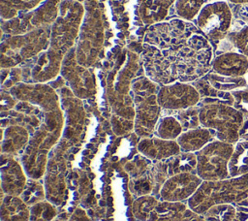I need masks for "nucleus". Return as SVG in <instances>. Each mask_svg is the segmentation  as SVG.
Wrapping results in <instances>:
<instances>
[{
  "label": "nucleus",
  "mask_w": 248,
  "mask_h": 221,
  "mask_svg": "<svg viewBox=\"0 0 248 221\" xmlns=\"http://www.w3.org/2000/svg\"><path fill=\"white\" fill-rule=\"evenodd\" d=\"M60 75L78 99H88L96 94V79L92 68L81 66L76 57L75 47L64 56Z\"/></svg>",
  "instance_id": "9b49d317"
},
{
  "label": "nucleus",
  "mask_w": 248,
  "mask_h": 221,
  "mask_svg": "<svg viewBox=\"0 0 248 221\" xmlns=\"http://www.w3.org/2000/svg\"><path fill=\"white\" fill-rule=\"evenodd\" d=\"M63 157L56 153L55 157L48 160L45 173V188L46 200L59 205L64 198V163Z\"/></svg>",
  "instance_id": "dca6fc26"
},
{
  "label": "nucleus",
  "mask_w": 248,
  "mask_h": 221,
  "mask_svg": "<svg viewBox=\"0 0 248 221\" xmlns=\"http://www.w3.org/2000/svg\"><path fill=\"white\" fill-rule=\"evenodd\" d=\"M232 16L235 20L241 21L244 24H248V4L236 5L233 10H232Z\"/></svg>",
  "instance_id": "58836bf2"
},
{
  "label": "nucleus",
  "mask_w": 248,
  "mask_h": 221,
  "mask_svg": "<svg viewBox=\"0 0 248 221\" xmlns=\"http://www.w3.org/2000/svg\"><path fill=\"white\" fill-rule=\"evenodd\" d=\"M215 134L210 129L204 127H197L194 129L183 131L176 139L181 152L196 153L203 148L207 143L212 142Z\"/></svg>",
  "instance_id": "aec40b11"
},
{
  "label": "nucleus",
  "mask_w": 248,
  "mask_h": 221,
  "mask_svg": "<svg viewBox=\"0 0 248 221\" xmlns=\"http://www.w3.org/2000/svg\"><path fill=\"white\" fill-rule=\"evenodd\" d=\"M233 143L213 140L196 152V174L203 181H217L230 177L229 163L233 154Z\"/></svg>",
  "instance_id": "6e6552de"
},
{
  "label": "nucleus",
  "mask_w": 248,
  "mask_h": 221,
  "mask_svg": "<svg viewBox=\"0 0 248 221\" xmlns=\"http://www.w3.org/2000/svg\"><path fill=\"white\" fill-rule=\"evenodd\" d=\"M176 0H138V13L144 24L152 25L164 21L170 7Z\"/></svg>",
  "instance_id": "412c9836"
},
{
  "label": "nucleus",
  "mask_w": 248,
  "mask_h": 221,
  "mask_svg": "<svg viewBox=\"0 0 248 221\" xmlns=\"http://www.w3.org/2000/svg\"><path fill=\"white\" fill-rule=\"evenodd\" d=\"M151 164V160L140 154L128 162L124 169L132 178H136L144 175L148 172Z\"/></svg>",
  "instance_id": "f704fd0d"
},
{
  "label": "nucleus",
  "mask_w": 248,
  "mask_h": 221,
  "mask_svg": "<svg viewBox=\"0 0 248 221\" xmlns=\"http://www.w3.org/2000/svg\"><path fill=\"white\" fill-rule=\"evenodd\" d=\"M202 215L211 217L217 221H233L236 215V207L232 204L217 205L210 207Z\"/></svg>",
  "instance_id": "72a5a7b5"
},
{
  "label": "nucleus",
  "mask_w": 248,
  "mask_h": 221,
  "mask_svg": "<svg viewBox=\"0 0 248 221\" xmlns=\"http://www.w3.org/2000/svg\"><path fill=\"white\" fill-rule=\"evenodd\" d=\"M84 5L75 0H62L59 13L51 25V47L67 53L77 44L84 16Z\"/></svg>",
  "instance_id": "0eeeda50"
},
{
  "label": "nucleus",
  "mask_w": 248,
  "mask_h": 221,
  "mask_svg": "<svg viewBox=\"0 0 248 221\" xmlns=\"http://www.w3.org/2000/svg\"><path fill=\"white\" fill-rule=\"evenodd\" d=\"M159 84L146 76L135 79L131 84V92L135 106L134 131L140 138L152 137L160 119L161 107L157 101Z\"/></svg>",
  "instance_id": "39448f33"
},
{
  "label": "nucleus",
  "mask_w": 248,
  "mask_h": 221,
  "mask_svg": "<svg viewBox=\"0 0 248 221\" xmlns=\"http://www.w3.org/2000/svg\"><path fill=\"white\" fill-rule=\"evenodd\" d=\"M28 175L20 163L15 156L1 154V194L20 196Z\"/></svg>",
  "instance_id": "2eb2a0df"
},
{
  "label": "nucleus",
  "mask_w": 248,
  "mask_h": 221,
  "mask_svg": "<svg viewBox=\"0 0 248 221\" xmlns=\"http://www.w3.org/2000/svg\"><path fill=\"white\" fill-rule=\"evenodd\" d=\"M232 12L225 1L205 4L197 16V27L211 42L227 38L232 26Z\"/></svg>",
  "instance_id": "1a4fd4ad"
},
{
  "label": "nucleus",
  "mask_w": 248,
  "mask_h": 221,
  "mask_svg": "<svg viewBox=\"0 0 248 221\" xmlns=\"http://www.w3.org/2000/svg\"><path fill=\"white\" fill-rule=\"evenodd\" d=\"M16 103H17V100L10 93V91L9 90L6 91L3 88L1 92V111L5 112L15 109Z\"/></svg>",
  "instance_id": "4c0bfd02"
},
{
  "label": "nucleus",
  "mask_w": 248,
  "mask_h": 221,
  "mask_svg": "<svg viewBox=\"0 0 248 221\" xmlns=\"http://www.w3.org/2000/svg\"><path fill=\"white\" fill-rule=\"evenodd\" d=\"M68 221H91V219L88 217L84 209L77 207L72 215L69 217Z\"/></svg>",
  "instance_id": "ea45409f"
},
{
  "label": "nucleus",
  "mask_w": 248,
  "mask_h": 221,
  "mask_svg": "<svg viewBox=\"0 0 248 221\" xmlns=\"http://www.w3.org/2000/svg\"><path fill=\"white\" fill-rule=\"evenodd\" d=\"M154 190V183L148 172L140 177L132 178L130 181V191L135 198L145 195H152Z\"/></svg>",
  "instance_id": "2f4dec72"
},
{
  "label": "nucleus",
  "mask_w": 248,
  "mask_h": 221,
  "mask_svg": "<svg viewBox=\"0 0 248 221\" xmlns=\"http://www.w3.org/2000/svg\"><path fill=\"white\" fill-rule=\"evenodd\" d=\"M239 137L240 139H243V138H248V119H246L240 129V132H239Z\"/></svg>",
  "instance_id": "79ce46f5"
},
{
  "label": "nucleus",
  "mask_w": 248,
  "mask_h": 221,
  "mask_svg": "<svg viewBox=\"0 0 248 221\" xmlns=\"http://www.w3.org/2000/svg\"><path fill=\"white\" fill-rule=\"evenodd\" d=\"M30 137V132L21 125L13 124L2 128L1 154L21 156L29 143Z\"/></svg>",
  "instance_id": "6ab92c4d"
},
{
  "label": "nucleus",
  "mask_w": 248,
  "mask_h": 221,
  "mask_svg": "<svg viewBox=\"0 0 248 221\" xmlns=\"http://www.w3.org/2000/svg\"><path fill=\"white\" fill-rule=\"evenodd\" d=\"M173 114L181 123L183 130H190L194 129L197 127H200V119H199V112H200V108L192 107L186 110H176V111H171Z\"/></svg>",
  "instance_id": "473e14b6"
},
{
  "label": "nucleus",
  "mask_w": 248,
  "mask_h": 221,
  "mask_svg": "<svg viewBox=\"0 0 248 221\" xmlns=\"http://www.w3.org/2000/svg\"><path fill=\"white\" fill-rule=\"evenodd\" d=\"M138 150L151 161H167L181 152L176 140H164L156 136L141 138Z\"/></svg>",
  "instance_id": "f3484780"
},
{
  "label": "nucleus",
  "mask_w": 248,
  "mask_h": 221,
  "mask_svg": "<svg viewBox=\"0 0 248 221\" xmlns=\"http://www.w3.org/2000/svg\"><path fill=\"white\" fill-rule=\"evenodd\" d=\"M182 221H206V220L202 214H198L192 211L190 208H188Z\"/></svg>",
  "instance_id": "a19ab883"
},
{
  "label": "nucleus",
  "mask_w": 248,
  "mask_h": 221,
  "mask_svg": "<svg viewBox=\"0 0 248 221\" xmlns=\"http://www.w3.org/2000/svg\"><path fill=\"white\" fill-rule=\"evenodd\" d=\"M203 216H204V215H203ZM204 218H205L206 221H217V220H215V219H213V218H211V217H207V216H204Z\"/></svg>",
  "instance_id": "c03bdc74"
},
{
  "label": "nucleus",
  "mask_w": 248,
  "mask_h": 221,
  "mask_svg": "<svg viewBox=\"0 0 248 221\" xmlns=\"http://www.w3.org/2000/svg\"><path fill=\"white\" fill-rule=\"evenodd\" d=\"M1 221H29L30 206L20 196L5 195L1 201Z\"/></svg>",
  "instance_id": "4be33fe9"
},
{
  "label": "nucleus",
  "mask_w": 248,
  "mask_h": 221,
  "mask_svg": "<svg viewBox=\"0 0 248 221\" xmlns=\"http://www.w3.org/2000/svg\"><path fill=\"white\" fill-rule=\"evenodd\" d=\"M159 202V198L153 195H145L136 198L132 204L133 216L138 221H147L149 214Z\"/></svg>",
  "instance_id": "c85d7f7f"
},
{
  "label": "nucleus",
  "mask_w": 248,
  "mask_h": 221,
  "mask_svg": "<svg viewBox=\"0 0 248 221\" xmlns=\"http://www.w3.org/2000/svg\"><path fill=\"white\" fill-rule=\"evenodd\" d=\"M66 53L49 47L35 57L29 71L31 83H46L56 79L61 72L62 62Z\"/></svg>",
  "instance_id": "4468645a"
},
{
  "label": "nucleus",
  "mask_w": 248,
  "mask_h": 221,
  "mask_svg": "<svg viewBox=\"0 0 248 221\" xmlns=\"http://www.w3.org/2000/svg\"><path fill=\"white\" fill-rule=\"evenodd\" d=\"M56 205L44 200L30 206L29 221H53L57 217Z\"/></svg>",
  "instance_id": "7c9ffc66"
},
{
  "label": "nucleus",
  "mask_w": 248,
  "mask_h": 221,
  "mask_svg": "<svg viewBox=\"0 0 248 221\" xmlns=\"http://www.w3.org/2000/svg\"><path fill=\"white\" fill-rule=\"evenodd\" d=\"M227 39L238 52L248 57V25H244L239 30L231 31Z\"/></svg>",
  "instance_id": "c9c22d12"
},
{
  "label": "nucleus",
  "mask_w": 248,
  "mask_h": 221,
  "mask_svg": "<svg viewBox=\"0 0 248 221\" xmlns=\"http://www.w3.org/2000/svg\"><path fill=\"white\" fill-rule=\"evenodd\" d=\"M203 180L196 173H183L170 175L162 185L159 199L169 202L188 201Z\"/></svg>",
  "instance_id": "ddd939ff"
},
{
  "label": "nucleus",
  "mask_w": 248,
  "mask_h": 221,
  "mask_svg": "<svg viewBox=\"0 0 248 221\" xmlns=\"http://www.w3.org/2000/svg\"><path fill=\"white\" fill-rule=\"evenodd\" d=\"M53 221H63V220H61V219H59V218H56V219H54Z\"/></svg>",
  "instance_id": "49530a36"
},
{
  "label": "nucleus",
  "mask_w": 248,
  "mask_h": 221,
  "mask_svg": "<svg viewBox=\"0 0 248 221\" xmlns=\"http://www.w3.org/2000/svg\"><path fill=\"white\" fill-rule=\"evenodd\" d=\"M209 84L219 91H233L246 86V79L242 77L240 78H230L218 75L216 73L206 74L203 77Z\"/></svg>",
  "instance_id": "bb28decb"
},
{
  "label": "nucleus",
  "mask_w": 248,
  "mask_h": 221,
  "mask_svg": "<svg viewBox=\"0 0 248 221\" xmlns=\"http://www.w3.org/2000/svg\"><path fill=\"white\" fill-rule=\"evenodd\" d=\"M140 59L145 76L162 86L198 80L214 58L210 41L197 25L174 18L148 26Z\"/></svg>",
  "instance_id": "f257e3e1"
},
{
  "label": "nucleus",
  "mask_w": 248,
  "mask_h": 221,
  "mask_svg": "<svg viewBox=\"0 0 248 221\" xmlns=\"http://www.w3.org/2000/svg\"><path fill=\"white\" fill-rule=\"evenodd\" d=\"M169 174L174 175L183 173H196L197 155L193 152H180L167 161Z\"/></svg>",
  "instance_id": "393cba45"
},
{
  "label": "nucleus",
  "mask_w": 248,
  "mask_h": 221,
  "mask_svg": "<svg viewBox=\"0 0 248 221\" xmlns=\"http://www.w3.org/2000/svg\"><path fill=\"white\" fill-rule=\"evenodd\" d=\"M75 1H78V2H80V3H82V2H84L85 0H75Z\"/></svg>",
  "instance_id": "a18cd8bd"
},
{
  "label": "nucleus",
  "mask_w": 248,
  "mask_h": 221,
  "mask_svg": "<svg viewBox=\"0 0 248 221\" xmlns=\"http://www.w3.org/2000/svg\"><path fill=\"white\" fill-rule=\"evenodd\" d=\"M0 14L2 20L12 19L21 14L38 8L46 0H0Z\"/></svg>",
  "instance_id": "b1692460"
},
{
  "label": "nucleus",
  "mask_w": 248,
  "mask_h": 221,
  "mask_svg": "<svg viewBox=\"0 0 248 221\" xmlns=\"http://www.w3.org/2000/svg\"><path fill=\"white\" fill-rule=\"evenodd\" d=\"M183 132V127L179 120L171 114H167L157 122L154 135L164 140H176Z\"/></svg>",
  "instance_id": "a878e982"
},
{
  "label": "nucleus",
  "mask_w": 248,
  "mask_h": 221,
  "mask_svg": "<svg viewBox=\"0 0 248 221\" xmlns=\"http://www.w3.org/2000/svg\"><path fill=\"white\" fill-rule=\"evenodd\" d=\"M248 198V174L217 181H202L198 190L187 201L188 207L204 214L210 207L238 203Z\"/></svg>",
  "instance_id": "7ed1b4c3"
},
{
  "label": "nucleus",
  "mask_w": 248,
  "mask_h": 221,
  "mask_svg": "<svg viewBox=\"0 0 248 221\" xmlns=\"http://www.w3.org/2000/svg\"><path fill=\"white\" fill-rule=\"evenodd\" d=\"M211 68L218 75L240 78L248 72V57L240 52L226 51L213 59Z\"/></svg>",
  "instance_id": "a211bd4d"
},
{
  "label": "nucleus",
  "mask_w": 248,
  "mask_h": 221,
  "mask_svg": "<svg viewBox=\"0 0 248 221\" xmlns=\"http://www.w3.org/2000/svg\"><path fill=\"white\" fill-rule=\"evenodd\" d=\"M51 25L18 35H9L1 43V68L12 69L32 60L50 46Z\"/></svg>",
  "instance_id": "20e7f679"
},
{
  "label": "nucleus",
  "mask_w": 248,
  "mask_h": 221,
  "mask_svg": "<svg viewBox=\"0 0 248 221\" xmlns=\"http://www.w3.org/2000/svg\"><path fill=\"white\" fill-rule=\"evenodd\" d=\"M229 2L234 4V5H242V4H248V0H228Z\"/></svg>",
  "instance_id": "37998d69"
},
{
  "label": "nucleus",
  "mask_w": 248,
  "mask_h": 221,
  "mask_svg": "<svg viewBox=\"0 0 248 221\" xmlns=\"http://www.w3.org/2000/svg\"><path fill=\"white\" fill-rule=\"evenodd\" d=\"M20 198L29 206L46 200V193L45 184L40 179L28 178L25 187L20 195Z\"/></svg>",
  "instance_id": "cd10ccee"
},
{
  "label": "nucleus",
  "mask_w": 248,
  "mask_h": 221,
  "mask_svg": "<svg viewBox=\"0 0 248 221\" xmlns=\"http://www.w3.org/2000/svg\"><path fill=\"white\" fill-rule=\"evenodd\" d=\"M61 1L46 0L33 11L21 14L9 20H2V32L8 35H18L52 25L58 16Z\"/></svg>",
  "instance_id": "9d476101"
},
{
  "label": "nucleus",
  "mask_w": 248,
  "mask_h": 221,
  "mask_svg": "<svg viewBox=\"0 0 248 221\" xmlns=\"http://www.w3.org/2000/svg\"><path fill=\"white\" fill-rule=\"evenodd\" d=\"M198 89L189 82H174L162 85L157 93V101L163 110L176 111L197 106L201 101Z\"/></svg>",
  "instance_id": "f8f14e48"
},
{
  "label": "nucleus",
  "mask_w": 248,
  "mask_h": 221,
  "mask_svg": "<svg viewBox=\"0 0 248 221\" xmlns=\"http://www.w3.org/2000/svg\"><path fill=\"white\" fill-rule=\"evenodd\" d=\"M187 202H169L159 200L147 221H182L188 210Z\"/></svg>",
  "instance_id": "5701e85b"
},
{
  "label": "nucleus",
  "mask_w": 248,
  "mask_h": 221,
  "mask_svg": "<svg viewBox=\"0 0 248 221\" xmlns=\"http://www.w3.org/2000/svg\"><path fill=\"white\" fill-rule=\"evenodd\" d=\"M233 97V105L245 117H248V88L237 89L231 92Z\"/></svg>",
  "instance_id": "e433bc0d"
},
{
  "label": "nucleus",
  "mask_w": 248,
  "mask_h": 221,
  "mask_svg": "<svg viewBox=\"0 0 248 221\" xmlns=\"http://www.w3.org/2000/svg\"><path fill=\"white\" fill-rule=\"evenodd\" d=\"M84 10L75 50L78 62L81 66L92 68L105 55L107 17L99 0H85Z\"/></svg>",
  "instance_id": "f03ea898"
},
{
  "label": "nucleus",
  "mask_w": 248,
  "mask_h": 221,
  "mask_svg": "<svg viewBox=\"0 0 248 221\" xmlns=\"http://www.w3.org/2000/svg\"><path fill=\"white\" fill-rule=\"evenodd\" d=\"M206 0H176L175 13L178 18L191 21L197 17Z\"/></svg>",
  "instance_id": "c756f323"
},
{
  "label": "nucleus",
  "mask_w": 248,
  "mask_h": 221,
  "mask_svg": "<svg viewBox=\"0 0 248 221\" xmlns=\"http://www.w3.org/2000/svg\"><path fill=\"white\" fill-rule=\"evenodd\" d=\"M244 117L234 107L219 102L203 104L199 112L201 126L213 131L217 140L229 143L239 141Z\"/></svg>",
  "instance_id": "423d86ee"
}]
</instances>
